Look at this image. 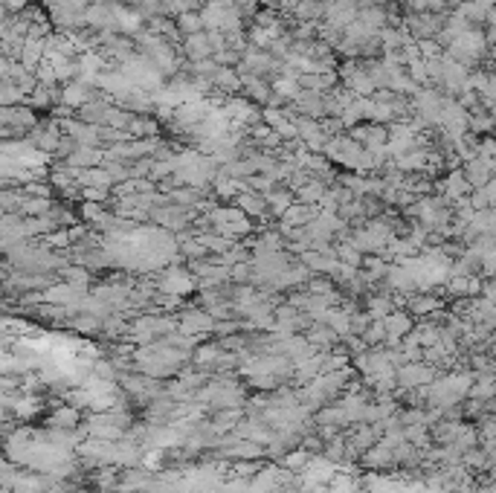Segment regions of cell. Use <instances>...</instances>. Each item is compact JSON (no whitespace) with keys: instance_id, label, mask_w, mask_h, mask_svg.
<instances>
[]
</instances>
